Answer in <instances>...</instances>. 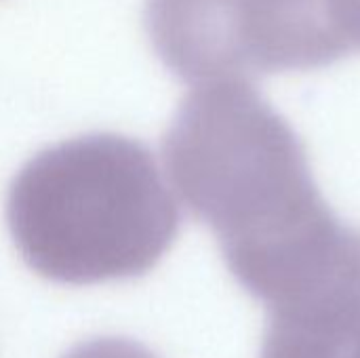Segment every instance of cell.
I'll use <instances>...</instances> for the list:
<instances>
[{
  "label": "cell",
  "instance_id": "obj_1",
  "mask_svg": "<svg viewBox=\"0 0 360 358\" xmlns=\"http://www.w3.org/2000/svg\"><path fill=\"white\" fill-rule=\"evenodd\" d=\"M162 158L230 274L266 306L360 243L321 196L295 129L249 82L196 84L167 129Z\"/></svg>",
  "mask_w": 360,
  "mask_h": 358
},
{
  "label": "cell",
  "instance_id": "obj_2",
  "mask_svg": "<svg viewBox=\"0 0 360 358\" xmlns=\"http://www.w3.org/2000/svg\"><path fill=\"white\" fill-rule=\"evenodd\" d=\"M6 219L25 264L70 285L146 274L179 230L177 203L150 150L112 133L32 158L8 190Z\"/></svg>",
  "mask_w": 360,
  "mask_h": 358
},
{
  "label": "cell",
  "instance_id": "obj_3",
  "mask_svg": "<svg viewBox=\"0 0 360 358\" xmlns=\"http://www.w3.org/2000/svg\"><path fill=\"white\" fill-rule=\"evenodd\" d=\"M146 27L192 84L314 70L359 49L346 0H146Z\"/></svg>",
  "mask_w": 360,
  "mask_h": 358
},
{
  "label": "cell",
  "instance_id": "obj_4",
  "mask_svg": "<svg viewBox=\"0 0 360 358\" xmlns=\"http://www.w3.org/2000/svg\"><path fill=\"white\" fill-rule=\"evenodd\" d=\"M266 312L259 358H360V257Z\"/></svg>",
  "mask_w": 360,
  "mask_h": 358
},
{
  "label": "cell",
  "instance_id": "obj_5",
  "mask_svg": "<svg viewBox=\"0 0 360 358\" xmlns=\"http://www.w3.org/2000/svg\"><path fill=\"white\" fill-rule=\"evenodd\" d=\"M63 358H156L139 344L118 340V338H103L93 340L86 344L76 346L70 354Z\"/></svg>",
  "mask_w": 360,
  "mask_h": 358
},
{
  "label": "cell",
  "instance_id": "obj_6",
  "mask_svg": "<svg viewBox=\"0 0 360 358\" xmlns=\"http://www.w3.org/2000/svg\"><path fill=\"white\" fill-rule=\"evenodd\" d=\"M346 13H348L350 25H352V32L360 49V0H346Z\"/></svg>",
  "mask_w": 360,
  "mask_h": 358
}]
</instances>
